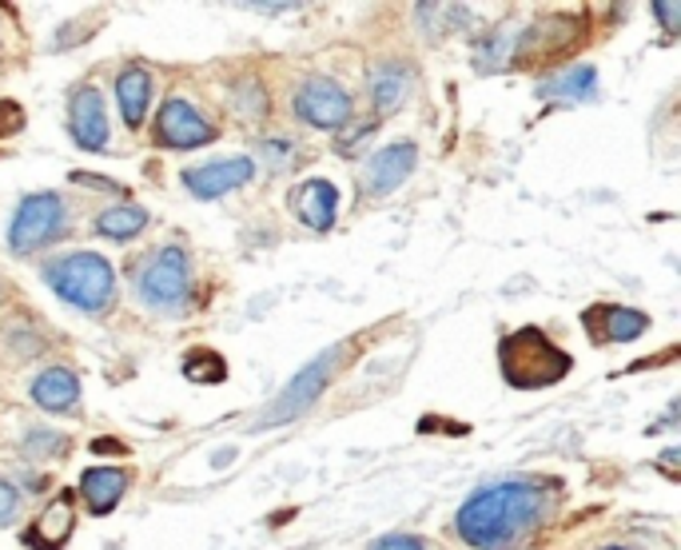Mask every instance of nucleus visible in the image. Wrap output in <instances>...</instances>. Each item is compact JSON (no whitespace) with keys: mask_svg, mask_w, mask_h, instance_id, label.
Instances as JSON below:
<instances>
[{"mask_svg":"<svg viewBox=\"0 0 681 550\" xmlns=\"http://www.w3.org/2000/svg\"><path fill=\"white\" fill-rule=\"evenodd\" d=\"M550 507V487L539 479H506L486 491L471 494L458 514L454 531L474 550H506L514 539L530 534Z\"/></svg>","mask_w":681,"mask_h":550,"instance_id":"f257e3e1","label":"nucleus"},{"mask_svg":"<svg viewBox=\"0 0 681 550\" xmlns=\"http://www.w3.org/2000/svg\"><path fill=\"white\" fill-rule=\"evenodd\" d=\"M499 367L511 387L539 391L566 380V371L574 367V360L554 340H546V332H539V327H519V332H511L499 343Z\"/></svg>","mask_w":681,"mask_h":550,"instance_id":"f03ea898","label":"nucleus"},{"mask_svg":"<svg viewBox=\"0 0 681 550\" xmlns=\"http://www.w3.org/2000/svg\"><path fill=\"white\" fill-rule=\"evenodd\" d=\"M45 279L65 304L80 312H105L116 295V272L100 252H68L45 267Z\"/></svg>","mask_w":681,"mask_h":550,"instance_id":"7ed1b4c3","label":"nucleus"},{"mask_svg":"<svg viewBox=\"0 0 681 550\" xmlns=\"http://www.w3.org/2000/svg\"><path fill=\"white\" fill-rule=\"evenodd\" d=\"M136 287H140V299L156 312H180L191 299V267L184 247L168 244L160 247L156 256L144 264V272L136 275Z\"/></svg>","mask_w":681,"mask_h":550,"instance_id":"20e7f679","label":"nucleus"},{"mask_svg":"<svg viewBox=\"0 0 681 550\" xmlns=\"http://www.w3.org/2000/svg\"><path fill=\"white\" fill-rule=\"evenodd\" d=\"M343 355H347V347H332V352L315 355L307 367L295 375L292 383H287L284 391H279V399H275V407L267 411L264 419H259V428H279V423H292L295 415H303V411L312 407V403H319L323 387H327V380H332L335 371H339Z\"/></svg>","mask_w":681,"mask_h":550,"instance_id":"39448f33","label":"nucleus"},{"mask_svg":"<svg viewBox=\"0 0 681 550\" xmlns=\"http://www.w3.org/2000/svg\"><path fill=\"white\" fill-rule=\"evenodd\" d=\"M60 228H65V199L57 191H32V196L20 199L17 216H12L9 247L17 256H29L48 239H57Z\"/></svg>","mask_w":681,"mask_h":550,"instance_id":"423d86ee","label":"nucleus"},{"mask_svg":"<svg viewBox=\"0 0 681 550\" xmlns=\"http://www.w3.org/2000/svg\"><path fill=\"white\" fill-rule=\"evenodd\" d=\"M295 116L312 128L323 132H339L351 124V96L343 92L335 80H307V85L295 92Z\"/></svg>","mask_w":681,"mask_h":550,"instance_id":"0eeeda50","label":"nucleus"},{"mask_svg":"<svg viewBox=\"0 0 681 550\" xmlns=\"http://www.w3.org/2000/svg\"><path fill=\"white\" fill-rule=\"evenodd\" d=\"M156 136H160L164 148L191 153V148H204V144L216 140V128L188 100H164L160 116H156Z\"/></svg>","mask_w":681,"mask_h":550,"instance_id":"6e6552de","label":"nucleus"},{"mask_svg":"<svg viewBox=\"0 0 681 550\" xmlns=\"http://www.w3.org/2000/svg\"><path fill=\"white\" fill-rule=\"evenodd\" d=\"M68 132L85 153H105L108 148V112L96 88H76L68 100Z\"/></svg>","mask_w":681,"mask_h":550,"instance_id":"1a4fd4ad","label":"nucleus"},{"mask_svg":"<svg viewBox=\"0 0 681 550\" xmlns=\"http://www.w3.org/2000/svg\"><path fill=\"white\" fill-rule=\"evenodd\" d=\"M415 164H418V148L411 140H398L371 156L367 171H363V184H367L371 196H387V191H395L398 184L411 180Z\"/></svg>","mask_w":681,"mask_h":550,"instance_id":"9d476101","label":"nucleus"},{"mask_svg":"<svg viewBox=\"0 0 681 550\" xmlns=\"http://www.w3.org/2000/svg\"><path fill=\"white\" fill-rule=\"evenodd\" d=\"M251 176H256L251 156H236V160H216V164H204V168H191L184 176V184H188V191L196 199H219L227 191L244 188Z\"/></svg>","mask_w":681,"mask_h":550,"instance_id":"9b49d317","label":"nucleus"},{"mask_svg":"<svg viewBox=\"0 0 681 550\" xmlns=\"http://www.w3.org/2000/svg\"><path fill=\"white\" fill-rule=\"evenodd\" d=\"M292 212L303 228L312 232H332L335 212H339V188L332 180H303L299 188L292 191Z\"/></svg>","mask_w":681,"mask_h":550,"instance_id":"f8f14e48","label":"nucleus"},{"mask_svg":"<svg viewBox=\"0 0 681 550\" xmlns=\"http://www.w3.org/2000/svg\"><path fill=\"white\" fill-rule=\"evenodd\" d=\"M76 531V491H60L52 503L40 511V519L29 527L24 542L32 550H60Z\"/></svg>","mask_w":681,"mask_h":550,"instance_id":"ddd939ff","label":"nucleus"},{"mask_svg":"<svg viewBox=\"0 0 681 550\" xmlns=\"http://www.w3.org/2000/svg\"><path fill=\"white\" fill-rule=\"evenodd\" d=\"M124 491H128V471L124 466H88L80 474V499H85L92 514L116 511Z\"/></svg>","mask_w":681,"mask_h":550,"instance_id":"4468645a","label":"nucleus"},{"mask_svg":"<svg viewBox=\"0 0 681 550\" xmlns=\"http://www.w3.org/2000/svg\"><path fill=\"white\" fill-rule=\"evenodd\" d=\"M586 327L598 335L602 343H634L638 335L650 332V315L634 312V307H614L602 304L594 315H586Z\"/></svg>","mask_w":681,"mask_h":550,"instance_id":"2eb2a0df","label":"nucleus"},{"mask_svg":"<svg viewBox=\"0 0 681 550\" xmlns=\"http://www.w3.org/2000/svg\"><path fill=\"white\" fill-rule=\"evenodd\" d=\"M32 403L52 415H65L80 403V380L72 367H48L32 380Z\"/></svg>","mask_w":681,"mask_h":550,"instance_id":"dca6fc26","label":"nucleus"},{"mask_svg":"<svg viewBox=\"0 0 681 550\" xmlns=\"http://www.w3.org/2000/svg\"><path fill=\"white\" fill-rule=\"evenodd\" d=\"M411 85H415V68L403 65V60H387V65L375 72V112L378 116H395L398 108L407 105Z\"/></svg>","mask_w":681,"mask_h":550,"instance_id":"f3484780","label":"nucleus"},{"mask_svg":"<svg viewBox=\"0 0 681 550\" xmlns=\"http://www.w3.org/2000/svg\"><path fill=\"white\" fill-rule=\"evenodd\" d=\"M116 100H120L124 124H128V128H140V120L148 116V105H151L148 68H140V65L124 68L120 80H116Z\"/></svg>","mask_w":681,"mask_h":550,"instance_id":"a211bd4d","label":"nucleus"},{"mask_svg":"<svg viewBox=\"0 0 681 550\" xmlns=\"http://www.w3.org/2000/svg\"><path fill=\"white\" fill-rule=\"evenodd\" d=\"M598 72L594 65H574L570 72H559L554 80H546V85L539 88L546 100H566V105H582V100H590V96L598 92Z\"/></svg>","mask_w":681,"mask_h":550,"instance_id":"6ab92c4d","label":"nucleus"},{"mask_svg":"<svg viewBox=\"0 0 681 550\" xmlns=\"http://www.w3.org/2000/svg\"><path fill=\"white\" fill-rule=\"evenodd\" d=\"M519 40H522V29L519 24H502L486 37V45L478 48V68L483 72H502V68H511L514 57H519Z\"/></svg>","mask_w":681,"mask_h":550,"instance_id":"aec40b11","label":"nucleus"},{"mask_svg":"<svg viewBox=\"0 0 681 550\" xmlns=\"http://www.w3.org/2000/svg\"><path fill=\"white\" fill-rule=\"evenodd\" d=\"M148 228V212L136 208V204H120V208H108L96 216V232L108 239H132Z\"/></svg>","mask_w":681,"mask_h":550,"instance_id":"412c9836","label":"nucleus"},{"mask_svg":"<svg viewBox=\"0 0 681 550\" xmlns=\"http://www.w3.org/2000/svg\"><path fill=\"white\" fill-rule=\"evenodd\" d=\"M184 375L191 383H224L227 380V363L216 352H191L184 360Z\"/></svg>","mask_w":681,"mask_h":550,"instance_id":"4be33fe9","label":"nucleus"},{"mask_svg":"<svg viewBox=\"0 0 681 550\" xmlns=\"http://www.w3.org/2000/svg\"><path fill=\"white\" fill-rule=\"evenodd\" d=\"M24 451L29 455H45V459H57V455H65L68 451V439L60 435V431H32L29 435V443H24Z\"/></svg>","mask_w":681,"mask_h":550,"instance_id":"5701e85b","label":"nucleus"},{"mask_svg":"<svg viewBox=\"0 0 681 550\" xmlns=\"http://www.w3.org/2000/svg\"><path fill=\"white\" fill-rule=\"evenodd\" d=\"M24 128V108L17 100H0V140L4 136H17Z\"/></svg>","mask_w":681,"mask_h":550,"instance_id":"b1692460","label":"nucleus"},{"mask_svg":"<svg viewBox=\"0 0 681 550\" xmlns=\"http://www.w3.org/2000/svg\"><path fill=\"white\" fill-rule=\"evenodd\" d=\"M653 17L662 20L665 32L681 29V4H673V0H653Z\"/></svg>","mask_w":681,"mask_h":550,"instance_id":"393cba45","label":"nucleus"},{"mask_svg":"<svg viewBox=\"0 0 681 550\" xmlns=\"http://www.w3.org/2000/svg\"><path fill=\"white\" fill-rule=\"evenodd\" d=\"M17 511H20V494H17V487L0 479V527L17 519Z\"/></svg>","mask_w":681,"mask_h":550,"instance_id":"a878e982","label":"nucleus"},{"mask_svg":"<svg viewBox=\"0 0 681 550\" xmlns=\"http://www.w3.org/2000/svg\"><path fill=\"white\" fill-rule=\"evenodd\" d=\"M371 550H426V542L415 539V534H387V539H378Z\"/></svg>","mask_w":681,"mask_h":550,"instance_id":"bb28decb","label":"nucleus"},{"mask_svg":"<svg viewBox=\"0 0 681 550\" xmlns=\"http://www.w3.org/2000/svg\"><path fill=\"white\" fill-rule=\"evenodd\" d=\"M92 451L96 455H124V443H116V439H96Z\"/></svg>","mask_w":681,"mask_h":550,"instance_id":"cd10ccee","label":"nucleus"},{"mask_svg":"<svg viewBox=\"0 0 681 550\" xmlns=\"http://www.w3.org/2000/svg\"><path fill=\"white\" fill-rule=\"evenodd\" d=\"M678 459H681V451H678V446H670V451L662 455V471H665V474H678V466H673Z\"/></svg>","mask_w":681,"mask_h":550,"instance_id":"c85d7f7f","label":"nucleus"},{"mask_svg":"<svg viewBox=\"0 0 681 550\" xmlns=\"http://www.w3.org/2000/svg\"><path fill=\"white\" fill-rule=\"evenodd\" d=\"M256 12H284V9H292V4H251Z\"/></svg>","mask_w":681,"mask_h":550,"instance_id":"c756f323","label":"nucleus"},{"mask_svg":"<svg viewBox=\"0 0 681 550\" xmlns=\"http://www.w3.org/2000/svg\"><path fill=\"white\" fill-rule=\"evenodd\" d=\"M605 550H630V547H605Z\"/></svg>","mask_w":681,"mask_h":550,"instance_id":"7c9ffc66","label":"nucleus"}]
</instances>
